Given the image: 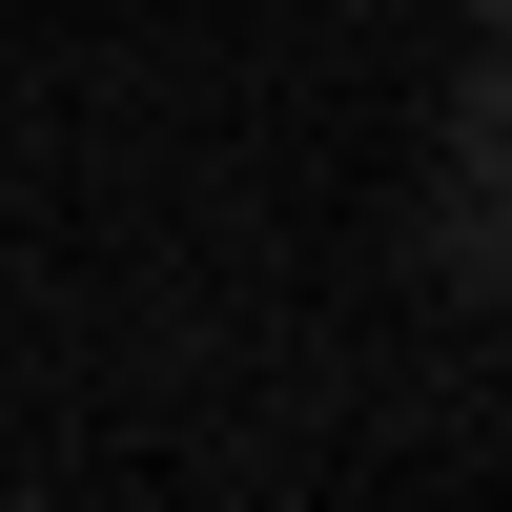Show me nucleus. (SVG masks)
I'll use <instances>...</instances> for the list:
<instances>
[{
	"label": "nucleus",
	"instance_id": "nucleus-1",
	"mask_svg": "<svg viewBox=\"0 0 512 512\" xmlns=\"http://www.w3.org/2000/svg\"><path fill=\"white\" fill-rule=\"evenodd\" d=\"M410 267H431L451 308H512V185H472V164H451V185L410 205Z\"/></svg>",
	"mask_w": 512,
	"mask_h": 512
},
{
	"label": "nucleus",
	"instance_id": "nucleus-2",
	"mask_svg": "<svg viewBox=\"0 0 512 512\" xmlns=\"http://www.w3.org/2000/svg\"><path fill=\"white\" fill-rule=\"evenodd\" d=\"M451 164H472V185H512V41H472V62H451Z\"/></svg>",
	"mask_w": 512,
	"mask_h": 512
},
{
	"label": "nucleus",
	"instance_id": "nucleus-3",
	"mask_svg": "<svg viewBox=\"0 0 512 512\" xmlns=\"http://www.w3.org/2000/svg\"><path fill=\"white\" fill-rule=\"evenodd\" d=\"M451 21H472V41H512V0H451Z\"/></svg>",
	"mask_w": 512,
	"mask_h": 512
}]
</instances>
